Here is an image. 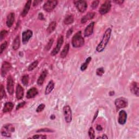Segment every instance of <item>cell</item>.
I'll return each instance as SVG.
<instances>
[{
    "instance_id": "29",
    "label": "cell",
    "mask_w": 139,
    "mask_h": 139,
    "mask_svg": "<svg viewBox=\"0 0 139 139\" xmlns=\"http://www.w3.org/2000/svg\"><path fill=\"white\" fill-rule=\"evenodd\" d=\"M38 64H39V62H38V60H35L34 62H33V63L29 66H28V70L29 71H33V70L36 68L37 66L38 65Z\"/></svg>"
},
{
    "instance_id": "10",
    "label": "cell",
    "mask_w": 139,
    "mask_h": 139,
    "mask_svg": "<svg viewBox=\"0 0 139 139\" xmlns=\"http://www.w3.org/2000/svg\"><path fill=\"white\" fill-rule=\"evenodd\" d=\"M33 36V32L30 30H28L22 33V43L25 45L29 41L30 39Z\"/></svg>"
},
{
    "instance_id": "48",
    "label": "cell",
    "mask_w": 139,
    "mask_h": 139,
    "mask_svg": "<svg viewBox=\"0 0 139 139\" xmlns=\"http://www.w3.org/2000/svg\"><path fill=\"white\" fill-rule=\"evenodd\" d=\"M42 2L41 1H34V3H33V6H35L38 5V3H40V2Z\"/></svg>"
},
{
    "instance_id": "35",
    "label": "cell",
    "mask_w": 139,
    "mask_h": 139,
    "mask_svg": "<svg viewBox=\"0 0 139 139\" xmlns=\"http://www.w3.org/2000/svg\"><path fill=\"white\" fill-rule=\"evenodd\" d=\"M8 33V32L6 30H2L1 33H0V39H1V41H2L4 38L6 37Z\"/></svg>"
},
{
    "instance_id": "20",
    "label": "cell",
    "mask_w": 139,
    "mask_h": 139,
    "mask_svg": "<svg viewBox=\"0 0 139 139\" xmlns=\"http://www.w3.org/2000/svg\"><path fill=\"white\" fill-rule=\"evenodd\" d=\"M31 3H32V1H31V0H29V1H28L26 2L25 7H24V8H23V11L21 14V15L22 17H25L27 15V14H28V12H29L30 8H31Z\"/></svg>"
},
{
    "instance_id": "6",
    "label": "cell",
    "mask_w": 139,
    "mask_h": 139,
    "mask_svg": "<svg viewBox=\"0 0 139 139\" xmlns=\"http://www.w3.org/2000/svg\"><path fill=\"white\" fill-rule=\"evenodd\" d=\"M112 7L111 2L107 1L104 3H103L101 7H100V9H99V13L101 15H105V14H107L110 10Z\"/></svg>"
},
{
    "instance_id": "30",
    "label": "cell",
    "mask_w": 139,
    "mask_h": 139,
    "mask_svg": "<svg viewBox=\"0 0 139 139\" xmlns=\"http://www.w3.org/2000/svg\"><path fill=\"white\" fill-rule=\"evenodd\" d=\"M29 76L28 75H24L22 76L21 81L22 83L24 85H27L28 84V82H29Z\"/></svg>"
},
{
    "instance_id": "40",
    "label": "cell",
    "mask_w": 139,
    "mask_h": 139,
    "mask_svg": "<svg viewBox=\"0 0 139 139\" xmlns=\"http://www.w3.org/2000/svg\"><path fill=\"white\" fill-rule=\"evenodd\" d=\"M33 138H34V139H46L47 138L46 136L45 135H34L33 137H32Z\"/></svg>"
},
{
    "instance_id": "12",
    "label": "cell",
    "mask_w": 139,
    "mask_h": 139,
    "mask_svg": "<svg viewBox=\"0 0 139 139\" xmlns=\"http://www.w3.org/2000/svg\"><path fill=\"white\" fill-rule=\"evenodd\" d=\"M127 119V114L123 110H121L119 113V116L118 118V123L121 125H124L126 123Z\"/></svg>"
},
{
    "instance_id": "22",
    "label": "cell",
    "mask_w": 139,
    "mask_h": 139,
    "mask_svg": "<svg viewBox=\"0 0 139 139\" xmlns=\"http://www.w3.org/2000/svg\"><path fill=\"white\" fill-rule=\"evenodd\" d=\"M14 108V104L12 102H7L4 105L3 109V112L4 113H7L11 112Z\"/></svg>"
},
{
    "instance_id": "11",
    "label": "cell",
    "mask_w": 139,
    "mask_h": 139,
    "mask_svg": "<svg viewBox=\"0 0 139 139\" xmlns=\"http://www.w3.org/2000/svg\"><path fill=\"white\" fill-rule=\"evenodd\" d=\"M11 68H12V65L10 63H9V62L6 61H3L2 65L1 70V76L2 77L5 76L8 72L10 71Z\"/></svg>"
},
{
    "instance_id": "27",
    "label": "cell",
    "mask_w": 139,
    "mask_h": 139,
    "mask_svg": "<svg viewBox=\"0 0 139 139\" xmlns=\"http://www.w3.org/2000/svg\"><path fill=\"white\" fill-rule=\"evenodd\" d=\"M91 59H92V58H91V57H88V58L87 59H86L85 63L81 65V66L80 67V70H81V71H85L86 69H87L88 65L90 63V61H91Z\"/></svg>"
},
{
    "instance_id": "47",
    "label": "cell",
    "mask_w": 139,
    "mask_h": 139,
    "mask_svg": "<svg viewBox=\"0 0 139 139\" xmlns=\"http://www.w3.org/2000/svg\"><path fill=\"white\" fill-rule=\"evenodd\" d=\"M98 110H97V112H96V113H95V116H94V119H93V121H92V122H94V121L95 120V119L97 118V115H98Z\"/></svg>"
},
{
    "instance_id": "26",
    "label": "cell",
    "mask_w": 139,
    "mask_h": 139,
    "mask_svg": "<svg viewBox=\"0 0 139 139\" xmlns=\"http://www.w3.org/2000/svg\"><path fill=\"white\" fill-rule=\"evenodd\" d=\"M74 21V17L72 15H67L64 20V23L66 25H69L72 23Z\"/></svg>"
},
{
    "instance_id": "2",
    "label": "cell",
    "mask_w": 139,
    "mask_h": 139,
    "mask_svg": "<svg viewBox=\"0 0 139 139\" xmlns=\"http://www.w3.org/2000/svg\"><path fill=\"white\" fill-rule=\"evenodd\" d=\"M84 39L81 35V31L76 33L72 39V45L74 48H79L84 44Z\"/></svg>"
},
{
    "instance_id": "19",
    "label": "cell",
    "mask_w": 139,
    "mask_h": 139,
    "mask_svg": "<svg viewBox=\"0 0 139 139\" xmlns=\"http://www.w3.org/2000/svg\"><path fill=\"white\" fill-rule=\"evenodd\" d=\"M95 15V13L94 12H89L86 15H85L81 19V23H85L88 21L89 20H91L92 18L94 17Z\"/></svg>"
},
{
    "instance_id": "50",
    "label": "cell",
    "mask_w": 139,
    "mask_h": 139,
    "mask_svg": "<svg viewBox=\"0 0 139 139\" xmlns=\"http://www.w3.org/2000/svg\"><path fill=\"white\" fill-rule=\"evenodd\" d=\"M102 137V138H108V137L106 135H105V134H103V136Z\"/></svg>"
},
{
    "instance_id": "41",
    "label": "cell",
    "mask_w": 139,
    "mask_h": 139,
    "mask_svg": "<svg viewBox=\"0 0 139 139\" xmlns=\"http://www.w3.org/2000/svg\"><path fill=\"white\" fill-rule=\"evenodd\" d=\"M99 3V1H94L92 2V4H91V7L92 9H96V8L98 6V4Z\"/></svg>"
},
{
    "instance_id": "38",
    "label": "cell",
    "mask_w": 139,
    "mask_h": 139,
    "mask_svg": "<svg viewBox=\"0 0 139 139\" xmlns=\"http://www.w3.org/2000/svg\"><path fill=\"white\" fill-rule=\"evenodd\" d=\"M45 108V105L44 104L42 103L38 107V108H36V111L37 113H40L42 111V110H44Z\"/></svg>"
},
{
    "instance_id": "16",
    "label": "cell",
    "mask_w": 139,
    "mask_h": 139,
    "mask_svg": "<svg viewBox=\"0 0 139 139\" xmlns=\"http://www.w3.org/2000/svg\"><path fill=\"white\" fill-rule=\"evenodd\" d=\"M38 94V90L36 88L33 87L28 90L27 92L26 97L28 99L34 98Z\"/></svg>"
},
{
    "instance_id": "5",
    "label": "cell",
    "mask_w": 139,
    "mask_h": 139,
    "mask_svg": "<svg viewBox=\"0 0 139 139\" xmlns=\"http://www.w3.org/2000/svg\"><path fill=\"white\" fill-rule=\"evenodd\" d=\"M74 3L78 9V11L80 13H84L87 10L88 8V4L84 0H79V1H75Z\"/></svg>"
},
{
    "instance_id": "46",
    "label": "cell",
    "mask_w": 139,
    "mask_h": 139,
    "mask_svg": "<svg viewBox=\"0 0 139 139\" xmlns=\"http://www.w3.org/2000/svg\"><path fill=\"white\" fill-rule=\"evenodd\" d=\"M114 2L117 4H122L124 2V1H121V0H116V1H114Z\"/></svg>"
},
{
    "instance_id": "51",
    "label": "cell",
    "mask_w": 139,
    "mask_h": 139,
    "mask_svg": "<svg viewBox=\"0 0 139 139\" xmlns=\"http://www.w3.org/2000/svg\"><path fill=\"white\" fill-rule=\"evenodd\" d=\"M55 116L54 115H52L51 116V119H55Z\"/></svg>"
},
{
    "instance_id": "9",
    "label": "cell",
    "mask_w": 139,
    "mask_h": 139,
    "mask_svg": "<svg viewBox=\"0 0 139 139\" xmlns=\"http://www.w3.org/2000/svg\"><path fill=\"white\" fill-rule=\"evenodd\" d=\"M14 80L11 76H9L7 80V89L9 94L12 95L14 94Z\"/></svg>"
},
{
    "instance_id": "25",
    "label": "cell",
    "mask_w": 139,
    "mask_h": 139,
    "mask_svg": "<svg viewBox=\"0 0 139 139\" xmlns=\"http://www.w3.org/2000/svg\"><path fill=\"white\" fill-rule=\"evenodd\" d=\"M56 27H57V22L55 21L51 22L49 24V26H48L47 28V32L49 33V34H50V33H52L54 31Z\"/></svg>"
},
{
    "instance_id": "14",
    "label": "cell",
    "mask_w": 139,
    "mask_h": 139,
    "mask_svg": "<svg viewBox=\"0 0 139 139\" xmlns=\"http://www.w3.org/2000/svg\"><path fill=\"white\" fill-rule=\"evenodd\" d=\"M14 21H15V14L13 12L10 13L7 17V26L9 28L11 27L13 25Z\"/></svg>"
},
{
    "instance_id": "28",
    "label": "cell",
    "mask_w": 139,
    "mask_h": 139,
    "mask_svg": "<svg viewBox=\"0 0 139 139\" xmlns=\"http://www.w3.org/2000/svg\"><path fill=\"white\" fill-rule=\"evenodd\" d=\"M3 129L10 133L14 132V131H15V128L11 124H6L5 126H3Z\"/></svg>"
},
{
    "instance_id": "18",
    "label": "cell",
    "mask_w": 139,
    "mask_h": 139,
    "mask_svg": "<svg viewBox=\"0 0 139 139\" xmlns=\"http://www.w3.org/2000/svg\"><path fill=\"white\" fill-rule=\"evenodd\" d=\"M47 74H48V71L46 70H45L42 72V73H41L40 77L37 80V84L38 85L41 86L43 84V83H44V81L45 80V78L47 76Z\"/></svg>"
},
{
    "instance_id": "15",
    "label": "cell",
    "mask_w": 139,
    "mask_h": 139,
    "mask_svg": "<svg viewBox=\"0 0 139 139\" xmlns=\"http://www.w3.org/2000/svg\"><path fill=\"white\" fill-rule=\"evenodd\" d=\"M24 96V90L20 84H18L16 89V97L17 100L23 98Z\"/></svg>"
},
{
    "instance_id": "32",
    "label": "cell",
    "mask_w": 139,
    "mask_h": 139,
    "mask_svg": "<svg viewBox=\"0 0 139 139\" xmlns=\"http://www.w3.org/2000/svg\"><path fill=\"white\" fill-rule=\"evenodd\" d=\"M88 134L89 137L91 139H94L95 137V130L94 129V128L92 127H90V129H89L88 131Z\"/></svg>"
},
{
    "instance_id": "45",
    "label": "cell",
    "mask_w": 139,
    "mask_h": 139,
    "mask_svg": "<svg viewBox=\"0 0 139 139\" xmlns=\"http://www.w3.org/2000/svg\"><path fill=\"white\" fill-rule=\"evenodd\" d=\"M96 130L98 131H102L103 130V128L100 125H97L96 126Z\"/></svg>"
},
{
    "instance_id": "34",
    "label": "cell",
    "mask_w": 139,
    "mask_h": 139,
    "mask_svg": "<svg viewBox=\"0 0 139 139\" xmlns=\"http://www.w3.org/2000/svg\"><path fill=\"white\" fill-rule=\"evenodd\" d=\"M6 92H5V90H4V88L3 87V85H1V93H0V98H1V100L3 99V97H6Z\"/></svg>"
},
{
    "instance_id": "7",
    "label": "cell",
    "mask_w": 139,
    "mask_h": 139,
    "mask_svg": "<svg viewBox=\"0 0 139 139\" xmlns=\"http://www.w3.org/2000/svg\"><path fill=\"white\" fill-rule=\"evenodd\" d=\"M115 105L117 109V110H118L120 109L124 108L127 107L128 102L126 99L124 98H118L115 100Z\"/></svg>"
},
{
    "instance_id": "24",
    "label": "cell",
    "mask_w": 139,
    "mask_h": 139,
    "mask_svg": "<svg viewBox=\"0 0 139 139\" xmlns=\"http://www.w3.org/2000/svg\"><path fill=\"white\" fill-rule=\"evenodd\" d=\"M70 50V45L69 44H67L66 45H65V46H64L63 50H62V51L60 53V57L62 58H64L68 55L69 51Z\"/></svg>"
},
{
    "instance_id": "49",
    "label": "cell",
    "mask_w": 139,
    "mask_h": 139,
    "mask_svg": "<svg viewBox=\"0 0 139 139\" xmlns=\"http://www.w3.org/2000/svg\"><path fill=\"white\" fill-rule=\"evenodd\" d=\"M114 94H115V92L114 91H110L109 93V95L110 96H112L114 95Z\"/></svg>"
},
{
    "instance_id": "43",
    "label": "cell",
    "mask_w": 139,
    "mask_h": 139,
    "mask_svg": "<svg viewBox=\"0 0 139 139\" xmlns=\"http://www.w3.org/2000/svg\"><path fill=\"white\" fill-rule=\"evenodd\" d=\"M72 32H73V29H72V28H71V29L69 30V31H68V32H67V33H66L67 38L70 37V36L72 34Z\"/></svg>"
},
{
    "instance_id": "39",
    "label": "cell",
    "mask_w": 139,
    "mask_h": 139,
    "mask_svg": "<svg viewBox=\"0 0 139 139\" xmlns=\"http://www.w3.org/2000/svg\"><path fill=\"white\" fill-rule=\"evenodd\" d=\"M54 131L52 130V129H48V128H44V129H39V130H38L36 131L37 133H39V132H50V133H52V132H53Z\"/></svg>"
},
{
    "instance_id": "21",
    "label": "cell",
    "mask_w": 139,
    "mask_h": 139,
    "mask_svg": "<svg viewBox=\"0 0 139 139\" xmlns=\"http://www.w3.org/2000/svg\"><path fill=\"white\" fill-rule=\"evenodd\" d=\"M54 88V83L53 80H50L49 83H48L47 85L46 86V89H45V95H47L50 94L53 90Z\"/></svg>"
},
{
    "instance_id": "36",
    "label": "cell",
    "mask_w": 139,
    "mask_h": 139,
    "mask_svg": "<svg viewBox=\"0 0 139 139\" xmlns=\"http://www.w3.org/2000/svg\"><path fill=\"white\" fill-rule=\"evenodd\" d=\"M104 73V70L103 68H98L96 70V75L98 76L101 77Z\"/></svg>"
},
{
    "instance_id": "8",
    "label": "cell",
    "mask_w": 139,
    "mask_h": 139,
    "mask_svg": "<svg viewBox=\"0 0 139 139\" xmlns=\"http://www.w3.org/2000/svg\"><path fill=\"white\" fill-rule=\"evenodd\" d=\"M64 42V37L63 35H60L58 39V41H57V44L54 49L53 50V51L51 53V55L52 56H54L57 54H58L59 52L60 51V48L63 44Z\"/></svg>"
},
{
    "instance_id": "37",
    "label": "cell",
    "mask_w": 139,
    "mask_h": 139,
    "mask_svg": "<svg viewBox=\"0 0 139 139\" xmlns=\"http://www.w3.org/2000/svg\"><path fill=\"white\" fill-rule=\"evenodd\" d=\"M1 134H2V136L7 137H10L11 136V133L8 132L7 131L4 130V129H3V128L1 131Z\"/></svg>"
},
{
    "instance_id": "4",
    "label": "cell",
    "mask_w": 139,
    "mask_h": 139,
    "mask_svg": "<svg viewBox=\"0 0 139 139\" xmlns=\"http://www.w3.org/2000/svg\"><path fill=\"white\" fill-rule=\"evenodd\" d=\"M63 114L65 120L67 123H70L72 119V111L70 106L65 105L63 108Z\"/></svg>"
},
{
    "instance_id": "31",
    "label": "cell",
    "mask_w": 139,
    "mask_h": 139,
    "mask_svg": "<svg viewBox=\"0 0 139 139\" xmlns=\"http://www.w3.org/2000/svg\"><path fill=\"white\" fill-rule=\"evenodd\" d=\"M53 42H54L53 38H51V39H50L49 41L48 42L47 45L45 46V50L46 51H49L51 49L52 46L53 45Z\"/></svg>"
},
{
    "instance_id": "23",
    "label": "cell",
    "mask_w": 139,
    "mask_h": 139,
    "mask_svg": "<svg viewBox=\"0 0 139 139\" xmlns=\"http://www.w3.org/2000/svg\"><path fill=\"white\" fill-rule=\"evenodd\" d=\"M20 46V39L19 35L16 36V37L14 39L13 43V49L14 50H17L19 49Z\"/></svg>"
},
{
    "instance_id": "17",
    "label": "cell",
    "mask_w": 139,
    "mask_h": 139,
    "mask_svg": "<svg viewBox=\"0 0 139 139\" xmlns=\"http://www.w3.org/2000/svg\"><path fill=\"white\" fill-rule=\"evenodd\" d=\"M130 90L136 96H138V92H139V90H138V84L135 81H134L132 82L131 86H130Z\"/></svg>"
},
{
    "instance_id": "13",
    "label": "cell",
    "mask_w": 139,
    "mask_h": 139,
    "mask_svg": "<svg viewBox=\"0 0 139 139\" xmlns=\"http://www.w3.org/2000/svg\"><path fill=\"white\" fill-rule=\"evenodd\" d=\"M94 26H95V22H92L91 23H90L89 24V25L87 27V28H85L84 33V36L85 37H88L92 34L93 32H94Z\"/></svg>"
},
{
    "instance_id": "3",
    "label": "cell",
    "mask_w": 139,
    "mask_h": 139,
    "mask_svg": "<svg viewBox=\"0 0 139 139\" xmlns=\"http://www.w3.org/2000/svg\"><path fill=\"white\" fill-rule=\"evenodd\" d=\"M58 4V1L55 0L53 1H47L43 6V9L47 12H51L54 10Z\"/></svg>"
},
{
    "instance_id": "33",
    "label": "cell",
    "mask_w": 139,
    "mask_h": 139,
    "mask_svg": "<svg viewBox=\"0 0 139 139\" xmlns=\"http://www.w3.org/2000/svg\"><path fill=\"white\" fill-rule=\"evenodd\" d=\"M8 45V42L7 41H4L3 43L1 44V46H0V54H2L3 52L6 49V48Z\"/></svg>"
},
{
    "instance_id": "44",
    "label": "cell",
    "mask_w": 139,
    "mask_h": 139,
    "mask_svg": "<svg viewBox=\"0 0 139 139\" xmlns=\"http://www.w3.org/2000/svg\"><path fill=\"white\" fill-rule=\"evenodd\" d=\"M38 18H39V20H44V19H45L44 15H43V14L41 13H39V15H38Z\"/></svg>"
},
{
    "instance_id": "1",
    "label": "cell",
    "mask_w": 139,
    "mask_h": 139,
    "mask_svg": "<svg viewBox=\"0 0 139 139\" xmlns=\"http://www.w3.org/2000/svg\"><path fill=\"white\" fill-rule=\"evenodd\" d=\"M112 32V30L110 28H108V29L105 31L102 38V41H100V42L96 47V51L97 52L100 53L104 50L105 47H106L107 45L108 44L109 40L110 39V37H111Z\"/></svg>"
},
{
    "instance_id": "42",
    "label": "cell",
    "mask_w": 139,
    "mask_h": 139,
    "mask_svg": "<svg viewBox=\"0 0 139 139\" xmlns=\"http://www.w3.org/2000/svg\"><path fill=\"white\" fill-rule=\"evenodd\" d=\"M26 104V102H25V101H23V102L20 103H19V104L17 105L16 108V110H18L20 108H22V107L24 106V105H25Z\"/></svg>"
}]
</instances>
